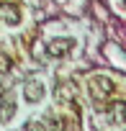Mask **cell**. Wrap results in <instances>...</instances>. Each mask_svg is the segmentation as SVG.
<instances>
[{
    "label": "cell",
    "mask_w": 126,
    "mask_h": 131,
    "mask_svg": "<svg viewBox=\"0 0 126 131\" xmlns=\"http://www.w3.org/2000/svg\"><path fill=\"white\" fill-rule=\"evenodd\" d=\"M88 93H90V100L98 111H111L116 105V82L106 75H95L88 80Z\"/></svg>",
    "instance_id": "cell-1"
},
{
    "label": "cell",
    "mask_w": 126,
    "mask_h": 131,
    "mask_svg": "<svg viewBox=\"0 0 126 131\" xmlns=\"http://www.w3.org/2000/svg\"><path fill=\"white\" fill-rule=\"evenodd\" d=\"M72 49H75V39H65V36L51 39V41L46 44V54H49L51 59H62V57H67Z\"/></svg>",
    "instance_id": "cell-2"
},
{
    "label": "cell",
    "mask_w": 126,
    "mask_h": 131,
    "mask_svg": "<svg viewBox=\"0 0 126 131\" xmlns=\"http://www.w3.org/2000/svg\"><path fill=\"white\" fill-rule=\"evenodd\" d=\"M54 98L59 103H75L77 100V85L72 80H59L54 85Z\"/></svg>",
    "instance_id": "cell-3"
},
{
    "label": "cell",
    "mask_w": 126,
    "mask_h": 131,
    "mask_svg": "<svg viewBox=\"0 0 126 131\" xmlns=\"http://www.w3.org/2000/svg\"><path fill=\"white\" fill-rule=\"evenodd\" d=\"M46 126L49 131H77V123L67 116H57V113H46Z\"/></svg>",
    "instance_id": "cell-4"
},
{
    "label": "cell",
    "mask_w": 126,
    "mask_h": 131,
    "mask_svg": "<svg viewBox=\"0 0 126 131\" xmlns=\"http://www.w3.org/2000/svg\"><path fill=\"white\" fill-rule=\"evenodd\" d=\"M23 95H26V100H28V103H39V100H44L46 88H44V82H41V80H28V82H26V88H23Z\"/></svg>",
    "instance_id": "cell-5"
},
{
    "label": "cell",
    "mask_w": 126,
    "mask_h": 131,
    "mask_svg": "<svg viewBox=\"0 0 126 131\" xmlns=\"http://www.w3.org/2000/svg\"><path fill=\"white\" fill-rule=\"evenodd\" d=\"M0 16H3V21H5L8 26H18V23H21V8H18L16 3H10V0H8V5H3Z\"/></svg>",
    "instance_id": "cell-6"
},
{
    "label": "cell",
    "mask_w": 126,
    "mask_h": 131,
    "mask_svg": "<svg viewBox=\"0 0 126 131\" xmlns=\"http://www.w3.org/2000/svg\"><path fill=\"white\" fill-rule=\"evenodd\" d=\"M16 100H10V98H5L3 103H0V123H8L13 116H16Z\"/></svg>",
    "instance_id": "cell-7"
},
{
    "label": "cell",
    "mask_w": 126,
    "mask_h": 131,
    "mask_svg": "<svg viewBox=\"0 0 126 131\" xmlns=\"http://www.w3.org/2000/svg\"><path fill=\"white\" fill-rule=\"evenodd\" d=\"M10 54H8V49H3V46H0V75H3V72H8L10 70Z\"/></svg>",
    "instance_id": "cell-8"
},
{
    "label": "cell",
    "mask_w": 126,
    "mask_h": 131,
    "mask_svg": "<svg viewBox=\"0 0 126 131\" xmlns=\"http://www.w3.org/2000/svg\"><path fill=\"white\" fill-rule=\"evenodd\" d=\"M23 131H44V128H41V126H39L36 121H28V123L23 126Z\"/></svg>",
    "instance_id": "cell-9"
},
{
    "label": "cell",
    "mask_w": 126,
    "mask_h": 131,
    "mask_svg": "<svg viewBox=\"0 0 126 131\" xmlns=\"http://www.w3.org/2000/svg\"><path fill=\"white\" fill-rule=\"evenodd\" d=\"M0 93H3V85H0Z\"/></svg>",
    "instance_id": "cell-10"
}]
</instances>
